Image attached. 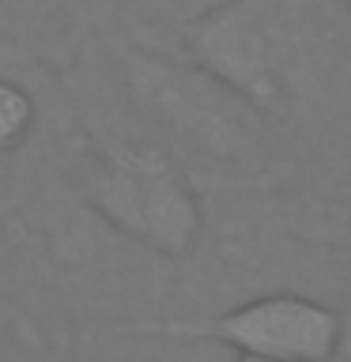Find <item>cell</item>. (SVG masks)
I'll list each match as a JSON object with an SVG mask.
<instances>
[{
	"label": "cell",
	"instance_id": "8",
	"mask_svg": "<svg viewBox=\"0 0 351 362\" xmlns=\"http://www.w3.org/2000/svg\"><path fill=\"white\" fill-rule=\"evenodd\" d=\"M0 38L11 42V0H0Z\"/></svg>",
	"mask_w": 351,
	"mask_h": 362
},
{
	"label": "cell",
	"instance_id": "3",
	"mask_svg": "<svg viewBox=\"0 0 351 362\" xmlns=\"http://www.w3.org/2000/svg\"><path fill=\"white\" fill-rule=\"evenodd\" d=\"M64 170L87 211L121 242L166 264H181L197 249L208 204L204 192L163 158L91 140L76 129Z\"/></svg>",
	"mask_w": 351,
	"mask_h": 362
},
{
	"label": "cell",
	"instance_id": "10",
	"mask_svg": "<svg viewBox=\"0 0 351 362\" xmlns=\"http://www.w3.org/2000/svg\"><path fill=\"white\" fill-rule=\"evenodd\" d=\"M234 362H257V358H234Z\"/></svg>",
	"mask_w": 351,
	"mask_h": 362
},
{
	"label": "cell",
	"instance_id": "9",
	"mask_svg": "<svg viewBox=\"0 0 351 362\" xmlns=\"http://www.w3.org/2000/svg\"><path fill=\"white\" fill-rule=\"evenodd\" d=\"M344 226H347V242H351V208H347V223Z\"/></svg>",
	"mask_w": 351,
	"mask_h": 362
},
{
	"label": "cell",
	"instance_id": "2",
	"mask_svg": "<svg viewBox=\"0 0 351 362\" xmlns=\"http://www.w3.org/2000/svg\"><path fill=\"white\" fill-rule=\"evenodd\" d=\"M166 45L242 95L306 158L351 129V8L344 0H223Z\"/></svg>",
	"mask_w": 351,
	"mask_h": 362
},
{
	"label": "cell",
	"instance_id": "5",
	"mask_svg": "<svg viewBox=\"0 0 351 362\" xmlns=\"http://www.w3.org/2000/svg\"><path fill=\"white\" fill-rule=\"evenodd\" d=\"M72 136L61 76L23 45L0 38V242L27 189L64 166Z\"/></svg>",
	"mask_w": 351,
	"mask_h": 362
},
{
	"label": "cell",
	"instance_id": "1",
	"mask_svg": "<svg viewBox=\"0 0 351 362\" xmlns=\"http://www.w3.org/2000/svg\"><path fill=\"white\" fill-rule=\"evenodd\" d=\"M57 76L84 136L163 158L200 192L299 181L291 144L242 95L166 42L98 38Z\"/></svg>",
	"mask_w": 351,
	"mask_h": 362
},
{
	"label": "cell",
	"instance_id": "4",
	"mask_svg": "<svg viewBox=\"0 0 351 362\" xmlns=\"http://www.w3.org/2000/svg\"><path fill=\"white\" fill-rule=\"evenodd\" d=\"M136 336L215 344L234 351V358L257 362H333L344 339V305L302 291H276L208 317H166Z\"/></svg>",
	"mask_w": 351,
	"mask_h": 362
},
{
	"label": "cell",
	"instance_id": "7",
	"mask_svg": "<svg viewBox=\"0 0 351 362\" xmlns=\"http://www.w3.org/2000/svg\"><path fill=\"white\" fill-rule=\"evenodd\" d=\"M344 339H340V351L333 362H351V279H347V291H344Z\"/></svg>",
	"mask_w": 351,
	"mask_h": 362
},
{
	"label": "cell",
	"instance_id": "11",
	"mask_svg": "<svg viewBox=\"0 0 351 362\" xmlns=\"http://www.w3.org/2000/svg\"><path fill=\"white\" fill-rule=\"evenodd\" d=\"M344 4H347V8H351V0H344Z\"/></svg>",
	"mask_w": 351,
	"mask_h": 362
},
{
	"label": "cell",
	"instance_id": "6",
	"mask_svg": "<svg viewBox=\"0 0 351 362\" xmlns=\"http://www.w3.org/2000/svg\"><path fill=\"white\" fill-rule=\"evenodd\" d=\"M223 0H11V42L53 72L98 38L170 42Z\"/></svg>",
	"mask_w": 351,
	"mask_h": 362
}]
</instances>
